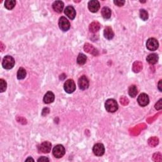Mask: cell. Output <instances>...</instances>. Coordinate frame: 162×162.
Instances as JSON below:
<instances>
[{
  "mask_svg": "<svg viewBox=\"0 0 162 162\" xmlns=\"http://www.w3.org/2000/svg\"><path fill=\"white\" fill-rule=\"evenodd\" d=\"M105 109L110 113H113L117 111L118 108V103L113 99H108L105 102Z\"/></svg>",
  "mask_w": 162,
  "mask_h": 162,
  "instance_id": "1",
  "label": "cell"
},
{
  "mask_svg": "<svg viewBox=\"0 0 162 162\" xmlns=\"http://www.w3.org/2000/svg\"><path fill=\"white\" fill-rule=\"evenodd\" d=\"M15 63V60L12 56L6 55L3 58L2 61V66L4 68L6 69V70H10V69H11L14 67Z\"/></svg>",
  "mask_w": 162,
  "mask_h": 162,
  "instance_id": "2",
  "label": "cell"
},
{
  "mask_svg": "<svg viewBox=\"0 0 162 162\" xmlns=\"http://www.w3.org/2000/svg\"><path fill=\"white\" fill-rule=\"evenodd\" d=\"M65 153V149L63 145L58 144L54 147L53 149V155L56 158L63 157Z\"/></svg>",
  "mask_w": 162,
  "mask_h": 162,
  "instance_id": "3",
  "label": "cell"
},
{
  "mask_svg": "<svg viewBox=\"0 0 162 162\" xmlns=\"http://www.w3.org/2000/svg\"><path fill=\"white\" fill-rule=\"evenodd\" d=\"M63 87L65 92L68 94H71L72 92H74L76 89L75 84L72 79H68L65 81Z\"/></svg>",
  "mask_w": 162,
  "mask_h": 162,
  "instance_id": "4",
  "label": "cell"
},
{
  "mask_svg": "<svg viewBox=\"0 0 162 162\" xmlns=\"http://www.w3.org/2000/svg\"><path fill=\"white\" fill-rule=\"evenodd\" d=\"M159 43L155 38H149L146 42V48L149 51H154L158 48Z\"/></svg>",
  "mask_w": 162,
  "mask_h": 162,
  "instance_id": "5",
  "label": "cell"
},
{
  "mask_svg": "<svg viewBox=\"0 0 162 162\" xmlns=\"http://www.w3.org/2000/svg\"><path fill=\"white\" fill-rule=\"evenodd\" d=\"M60 29L64 32H66L70 28V24L65 17H61L59 19L58 22Z\"/></svg>",
  "mask_w": 162,
  "mask_h": 162,
  "instance_id": "6",
  "label": "cell"
},
{
  "mask_svg": "<svg viewBox=\"0 0 162 162\" xmlns=\"http://www.w3.org/2000/svg\"><path fill=\"white\" fill-rule=\"evenodd\" d=\"M78 86L81 90H86L89 86V81L86 75L81 76L78 80Z\"/></svg>",
  "mask_w": 162,
  "mask_h": 162,
  "instance_id": "7",
  "label": "cell"
},
{
  "mask_svg": "<svg viewBox=\"0 0 162 162\" xmlns=\"http://www.w3.org/2000/svg\"><path fill=\"white\" fill-rule=\"evenodd\" d=\"M51 144L48 141H44L38 146V151L41 153H48L51 151Z\"/></svg>",
  "mask_w": 162,
  "mask_h": 162,
  "instance_id": "8",
  "label": "cell"
},
{
  "mask_svg": "<svg viewBox=\"0 0 162 162\" xmlns=\"http://www.w3.org/2000/svg\"><path fill=\"white\" fill-rule=\"evenodd\" d=\"M92 151H93V153L95 155L98 156H101L103 155V154L105 153V146L101 143H98L93 146Z\"/></svg>",
  "mask_w": 162,
  "mask_h": 162,
  "instance_id": "9",
  "label": "cell"
},
{
  "mask_svg": "<svg viewBox=\"0 0 162 162\" xmlns=\"http://www.w3.org/2000/svg\"><path fill=\"white\" fill-rule=\"evenodd\" d=\"M137 102L141 106H147L149 103V99L148 96L145 93H142L137 98Z\"/></svg>",
  "mask_w": 162,
  "mask_h": 162,
  "instance_id": "10",
  "label": "cell"
},
{
  "mask_svg": "<svg viewBox=\"0 0 162 162\" xmlns=\"http://www.w3.org/2000/svg\"><path fill=\"white\" fill-rule=\"evenodd\" d=\"M100 5L98 1L96 0H92L88 3V8L90 11L92 13H96L99 10Z\"/></svg>",
  "mask_w": 162,
  "mask_h": 162,
  "instance_id": "11",
  "label": "cell"
},
{
  "mask_svg": "<svg viewBox=\"0 0 162 162\" xmlns=\"http://www.w3.org/2000/svg\"><path fill=\"white\" fill-rule=\"evenodd\" d=\"M65 14L71 20H74L76 16V11L74 7L68 6L65 9Z\"/></svg>",
  "mask_w": 162,
  "mask_h": 162,
  "instance_id": "12",
  "label": "cell"
},
{
  "mask_svg": "<svg viewBox=\"0 0 162 162\" xmlns=\"http://www.w3.org/2000/svg\"><path fill=\"white\" fill-rule=\"evenodd\" d=\"M84 49L86 52L89 54H92V55L94 56H97L98 55V50L96 49L93 46L89 43L85 44L84 46Z\"/></svg>",
  "mask_w": 162,
  "mask_h": 162,
  "instance_id": "13",
  "label": "cell"
},
{
  "mask_svg": "<svg viewBox=\"0 0 162 162\" xmlns=\"http://www.w3.org/2000/svg\"><path fill=\"white\" fill-rule=\"evenodd\" d=\"M53 9L56 12L60 13L62 12L64 8V3L61 1H56L53 3Z\"/></svg>",
  "mask_w": 162,
  "mask_h": 162,
  "instance_id": "14",
  "label": "cell"
},
{
  "mask_svg": "<svg viewBox=\"0 0 162 162\" xmlns=\"http://www.w3.org/2000/svg\"><path fill=\"white\" fill-rule=\"evenodd\" d=\"M54 100H55V94H53V92H52L51 91H48L46 92L43 98V101L44 103H51L54 101Z\"/></svg>",
  "mask_w": 162,
  "mask_h": 162,
  "instance_id": "15",
  "label": "cell"
},
{
  "mask_svg": "<svg viewBox=\"0 0 162 162\" xmlns=\"http://www.w3.org/2000/svg\"><path fill=\"white\" fill-rule=\"evenodd\" d=\"M104 36L108 40H111L114 37V32L110 27H106L104 30Z\"/></svg>",
  "mask_w": 162,
  "mask_h": 162,
  "instance_id": "16",
  "label": "cell"
},
{
  "mask_svg": "<svg viewBox=\"0 0 162 162\" xmlns=\"http://www.w3.org/2000/svg\"><path fill=\"white\" fill-rule=\"evenodd\" d=\"M146 60H147L148 62L151 64L154 65L158 62V56L155 53H152L149 55L147 58H146Z\"/></svg>",
  "mask_w": 162,
  "mask_h": 162,
  "instance_id": "17",
  "label": "cell"
},
{
  "mask_svg": "<svg viewBox=\"0 0 162 162\" xmlns=\"http://www.w3.org/2000/svg\"><path fill=\"white\" fill-rule=\"evenodd\" d=\"M100 27H101V25L98 22H93L89 25V29L91 32L95 33L98 31L100 29Z\"/></svg>",
  "mask_w": 162,
  "mask_h": 162,
  "instance_id": "18",
  "label": "cell"
},
{
  "mask_svg": "<svg viewBox=\"0 0 162 162\" xmlns=\"http://www.w3.org/2000/svg\"><path fill=\"white\" fill-rule=\"evenodd\" d=\"M101 15L105 19H108L111 17V11L108 7L105 6L101 9Z\"/></svg>",
  "mask_w": 162,
  "mask_h": 162,
  "instance_id": "19",
  "label": "cell"
},
{
  "mask_svg": "<svg viewBox=\"0 0 162 162\" xmlns=\"http://www.w3.org/2000/svg\"><path fill=\"white\" fill-rule=\"evenodd\" d=\"M87 56L82 53H80L77 58V62L80 65H83L86 63Z\"/></svg>",
  "mask_w": 162,
  "mask_h": 162,
  "instance_id": "20",
  "label": "cell"
},
{
  "mask_svg": "<svg viewBox=\"0 0 162 162\" xmlns=\"http://www.w3.org/2000/svg\"><path fill=\"white\" fill-rule=\"evenodd\" d=\"M26 74H27V72H26V70H25V69L24 68H20L18 69V70L17 72V79L18 80H22L25 78L26 77Z\"/></svg>",
  "mask_w": 162,
  "mask_h": 162,
  "instance_id": "21",
  "label": "cell"
},
{
  "mask_svg": "<svg viewBox=\"0 0 162 162\" xmlns=\"http://www.w3.org/2000/svg\"><path fill=\"white\" fill-rule=\"evenodd\" d=\"M137 92H138L137 88L136 86H134V85H132V86H130V87L129 89V94L130 97H132V98L136 97Z\"/></svg>",
  "mask_w": 162,
  "mask_h": 162,
  "instance_id": "22",
  "label": "cell"
},
{
  "mask_svg": "<svg viewBox=\"0 0 162 162\" xmlns=\"http://www.w3.org/2000/svg\"><path fill=\"white\" fill-rule=\"evenodd\" d=\"M16 5L15 0H6L5 2V6L8 10H12Z\"/></svg>",
  "mask_w": 162,
  "mask_h": 162,
  "instance_id": "23",
  "label": "cell"
},
{
  "mask_svg": "<svg viewBox=\"0 0 162 162\" xmlns=\"http://www.w3.org/2000/svg\"><path fill=\"white\" fill-rule=\"evenodd\" d=\"M142 68V64L141 62L139 61H136V62H134L133 64V67H132V70L134 72H140Z\"/></svg>",
  "mask_w": 162,
  "mask_h": 162,
  "instance_id": "24",
  "label": "cell"
},
{
  "mask_svg": "<svg viewBox=\"0 0 162 162\" xmlns=\"http://www.w3.org/2000/svg\"><path fill=\"white\" fill-rule=\"evenodd\" d=\"M139 15H140V18L142 19V20L146 21L148 19V13L147 12V11H146L144 9H141L139 11Z\"/></svg>",
  "mask_w": 162,
  "mask_h": 162,
  "instance_id": "25",
  "label": "cell"
},
{
  "mask_svg": "<svg viewBox=\"0 0 162 162\" xmlns=\"http://www.w3.org/2000/svg\"><path fill=\"white\" fill-rule=\"evenodd\" d=\"M6 87L7 84L6 82V81L5 80H3V79H0V92H5L6 89Z\"/></svg>",
  "mask_w": 162,
  "mask_h": 162,
  "instance_id": "26",
  "label": "cell"
},
{
  "mask_svg": "<svg viewBox=\"0 0 162 162\" xmlns=\"http://www.w3.org/2000/svg\"><path fill=\"white\" fill-rule=\"evenodd\" d=\"M149 141H153V142H150L149 145H151L152 146H156V144H158V139L156 138V137H152V138H150L149 139Z\"/></svg>",
  "mask_w": 162,
  "mask_h": 162,
  "instance_id": "27",
  "label": "cell"
},
{
  "mask_svg": "<svg viewBox=\"0 0 162 162\" xmlns=\"http://www.w3.org/2000/svg\"><path fill=\"white\" fill-rule=\"evenodd\" d=\"M113 3L115 5H117L118 6H122L125 4V1H120V0H117V1H114Z\"/></svg>",
  "mask_w": 162,
  "mask_h": 162,
  "instance_id": "28",
  "label": "cell"
},
{
  "mask_svg": "<svg viewBox=\"0 0 162 162\" xmlns=\"http://www.w3.org/2000/svg\"><path fill=\"white\" fill-rule=\"evenodd\" d=\"M162 105H161V99H160L158 101L155 105V108L157 110H160L161 109Z\"/></svg>",
  "mask_w": 162,
  "mask_h": 162,
  "instance_id": "29",
  "label": "cell"
},
{
  "mask_svg": "<svg viewBox=\"0 0 162 162\" xmlns=\"http://www.w3.org/2000/svg\"><path fill=\"white\" fill-rule=\"evenodd\" d=\"M49 161V160L48 158L45 156H41L37 160V161Z\"/></svg>",
  "mask_w": 162,
  "mask_h": 162,
  "instance_id": "30",
  "label": "cell"
},
{
  "mask_svg": "<svg viewBox=\"0 0 162 162\" xmlns=\"http://www.w3.org/2000/svg\"><path fill=\"white\" fill-rule=\"evenodd\" d=\"M161 80H160L159 81V82H158V89L160 92L162 91V89H161Z\"/></svg>",
  "mask_w": 162,
  "mask_h": 162,
  "instance_id": "31",
  "label": "cell"
},
{
  "mask_svg": "<svg viewBox=\"0 0 162 162\" xmlns=\"http://www.w3.org/2000/svg\"><path fill=\"white\" fill-rule=\"evenodd\" d=\"M34 161V160L32 159V158H27V159L25 161Z\"/></svg>",
  "mask_w": 162,
  "mask_h": 162,
  "instance_id": "32",
  "label": "cell"
}]
</instances>
